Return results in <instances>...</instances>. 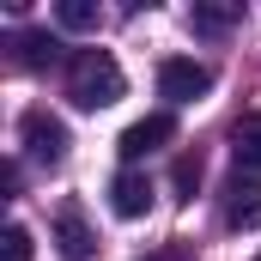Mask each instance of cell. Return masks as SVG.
Segmentation results:
<instances>
[{"mask_svg": "<svg viewBox=\"0 0 261 261\" xmlns=\"http://www.w3.org/2000/svg\"><path fill=\"white\" fill-rule=\"evenodd\" d=\"M176 200H195V182H200V158H176Z\"/></svg>", "mask_w": 261, "mask_h": 261, "instance_id": "12", "label": "cell"}, {"mask_svg": "<svg viewBox=\"0 0 261 261\" xmlns=\"http://www.w3.org/2000/svg\"><path fill=\"white\" fill-rule=\"evenodd\" d=\"M170 140H176V116H164V110H158V116H140L134 128H122L116 152H122V164L134 170L140 158H152V152H158V146H170Z\"/></svg>", "mask_w": 261, "mask_h": 261, "instance_id": "4", "label": "cell"}, {"mask_svg": "<svg viewBox=\"0 0 261 261\" xmlns=\"http://www.w3.org/2000/svg\"><path fill=\"white\" fill-rule=\"evenodd\" d=\"M225 225L231 231H255L261 225V182L255 176H231L225 182Z\"/></svg>", "mask_w": 261, "mask_h": 261, "instance_id": "6", "label": "cell"}, {"mask_svg": "<svg viewBox=\"0 0 261 261\" xmlns=\"http://www.w3.org/2000/svg\"><path fill=\"white\" fill-rule=\"evenodd\" d=\"M122 91H128V79H122V67H116L110 49H79V55H67V97H73L79 110H110Z\"/></svg>", "mask_w": 261, "mask_h": 261, "instance_id": "1", "label": "cell"}, {"mask_svg": "<svg viewBox=\"0 0 261 261\" xmlns=\"http://www.w3.org/2000/svg\"><path fill=\"white\" fill-rule=\"evenodd\" d=\"M55 55H61V43H55L49 31H18V37H12V61L18 67H49Z\"/></svg>", "mask_w": 261, "mask_h": 261, "instance_id": "9", "label": "cell"}, {"mask_svg": "<svg viewBox=\"0 0 261 261\" xmlns=\"http://www.w3.org/2000/svg\"><path fill=\"white\" fill-rule=\"evenodd\" d=\"M255 261H261V255H255Z\"/></svg>", "mask_w": 261, "mask_h": 261, "instance_id": "14", "label": "cell"}, {"mask_svg": "<svg viewBox=\"0 0 261 261\" xmlns=\"http://www.w3.org/2000/svg\"><path fill=\"white\" fill-rule=\"evenodd\" d=\"M18 140H24V152H31L37 164H49V170L61 164L67 146H73V140H67V122L49 116V110H24V116H18Z\"/></svg>", "mask_w": 261, "mask_h": 261, "instance_id": "2", "label": "cell"}, {"mask_svg": "<svg viewBox=\"0 0 261 261\" xmlns=\"http://www.w3.org/2000/svg\"><path fill=\"white\" fill-rule=\"evenodd\" d=\"M6 261H31V231L24 225H6Z\"/></svg>", "mask_w": 261, "mask_h": 261, "instance_id": "13", "label": "cell"}, {"mask_svg": "<svg viewBox=\"0 0 261 261\" xmlns=\"http://www.w3.org/2000/svg\"><path fill=\"white\" fill-rule=\"evenodd\" d=\"M152 206V182L140 176V170H116V182H110V213L116 219H140Z\"/></svg>", "mask_w": 261, "mask_h": 261, "instance_id": "7", "label": "cell"}, {"mask_svg": "<svg viewBox=\"0 0 261 261\" xmlns=\"http://www.w3.org/2000/svg\"><path fill=\"white\" fill-rule=\"evenodd\" d=\"M189 24H195L200 37H225L231 24H243V0H195Z\"/></svg>", "mask_w": 261, "mask_h": 261, "instance_id": "8", "label": "cell"}, {"mask_svg": "<svg viewBox=\"0 0 261 261\" xmlns=\"http://www.w3.org/2000/svg\"><path fill=\"white\" fill-rule=\"evenodd\" d=\"M55 18H61L67 31H97V24H103V12H97L91 0H61V6H55Z\"/></svg>", "mask_w": 261, "mask_h": 261, "instance_id": "11", "label": "cell"}, {"mask_svg": "<svg viewBox=\"0 0 261 261\" xmlns=\"http://www.w3.org/2000/svg\"><path fill=\"white\" fill-rule=\"evenodd\" d=\"M231 152L243 170H261V110H249L237 128H231Z\"/></svg>", "mask_w": 261, "mask_h": 261, "instance_id": "10", "label": "cell"}, {"mask_svg": "<svg viewBox=\"0 0 261 261\" xmlns=\"http://www.w3.org/2000/svg\"><path fill=\"white\" fill-rule=\"evenodd\" d=\"M55 249H61L67 261H91L97 255V231L85 225L79 206H61V213H55Z\"/></svg>", "mask_w": 261, "mask_h": 261, "instance_id": "5", "label": "cell"}, {"mask_svg": "<svg viewBox=\"0 0 261 261\" xmlns=\"http://www.w3.org/2000/svg\"><path fill=\"white\" fill-rule=\"evenodd\" d=\"M213 91V73L189 55H170V61L158 67V97H170V103H200Z\"/></svg>", "mask_w": 261, "mask_h": 261, "instance_id": "3", "label": "cell"}]
</instances>
